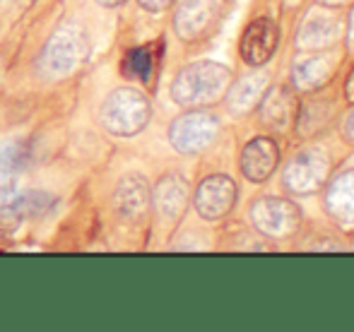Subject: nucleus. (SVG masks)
I'll return each instance as SVG.
<instances>
[{"instance_id":"obj_1","label":"nucleus","mask_w":354,"mask_h":332,"mask_svg":"<svg viewBox=\"0 0 354 332\" xmlns=\"http://www.w3.org/2000/svg\"><path fill=\"white\" fill-rule=\"evenodd\" d=\"M149 101L142 92L133 87H121L106 97L99 113V121L111 135L131 137L138 135L149 121Z\"/></svg>"},{"instance_id":"obj_2","label":"nucleus","mask_w":354,"mask_h":332,"mask_svg":"<svg viewBox=\"0 0 354 332\" xmlns=\"http://www.w3.org/2000/svg\"><path fill=\"white\" fill-rule=\"evenodd\" d=\"M229 80L227 68L217 66V63L203 61L196 66L186 68L178 72L176 82L171 87V97L181 106H203V104H212L219 94L224 92Z\"/></svg>"},{"instance_id":"obj_3","label":"nucleus","mask_w":354,"mask_h":332,"mask_svg":"<svg viewBox=\"0 0 354 332\" xmlns=\"http://www.w3.org/2000/svg\"><path fill=\"white\" fill-rule=\"evenodd\" d=\"M82 58V39L73 24L56 29L53 37L48 39L46 48L41 53V68L48 77H66L77 68Z\"/></svg>"},{"instance_id":"obj_4","label":"nucleus","mask_w":354,"mask_h":332,"mask_svg":"<svg viewBox=\"0 0 354 332\" xmlns=\"http://www.w3.org/2000/svg\"><path fill=\"white\" fill-rule=\"evenodd\" d=\"M217 118L210 113L193 111L186 116L176 118L169 128V140L183 155H196L203 152L205 147L212 145V140L217 137Z\"/></svg>"},{"instance_id":"obj_5","label":"nucleus","mask_w":354,"mask_h":332,"mask_svg":"<svg viewBox=\"0 0 354 332\" xmlns=\"http://www.w3.org/2000/svg\"><path fill=\"white\" fill-rule=\"evenodd\" d=\"M234 197H236V188H234V183L227 176H210L198 188L196 207L203 219L214 222L232 210Z\"/></svg>"},{"instance_id":"obj_6","label":"nucleus","mask_w":354,"mask_h":332,"mask_svg":"<svg viewBox=\"0 0 354 332\" xmlns=\"http://www.w3.org/2000/svg\"><path fill=\"white\" fill-rule=\"evenodd\" d=\"M277 32L270 19H256L241 39V56L248 66H263L275 51Z\"/></svg>"},{"instance_id":"obj_7","label":"nucleus","mask_w":354,"mask_h":332,"mask_svg":"<svg viewBox=\"0 0 354 332\" xmlns=\"http://www.w3.org/2000/svg\"><path fill=\"white\" fill-rule=\"evenodd\" d=\"M214 14V0H183L178 8L174 27L181 39H196L207 29Z\"/></svg>"},{"instance_id":"obj_8","label":"nucleus","mask_w":354,"mask_h":332,"mask_svg":"<svg viewBox=\"0 0 354 332\" xmlns=\"http://www.w3.org/2000/svg\"><path fill=\"white\" fill-rule=\"evenodd\" d=\"M277 162V147L268 137H258L243 150L241 155V171L251 181H266Z\"/></svg>"},{"instance_id":"obj_9","label":"nucleus","mask_w":354,"mask_h":332,"mask_svg":"<svg viewBox=\"0 0 354 332\" xmlns=\"http://www.w3.org/2000/svg\"><path fill=\"white\" fill-rule=\"evenodd\" d=\"M149 202V191L147 183L142 178L128 176L118 183L116 188V207L121 215L126 217H140L145 210H147Z\"/></svg>"},{"instance_id":"obj_10","label":"nucleus","mask_w":354,"mask_h":332,"mask_svg":"<svg viewBox=\"0 0 354 332\" xmlns=\"http://www.w3.org/2000/svg\"><path fill=\"white\" fill-rule=\"evenodd\" d=\"M188 186L178 176H167L157 186V207L162 215L178 217L186 207Z\"/></svg>"},{"instance_id":"obj_11","label":"nucleus","mask_w":354,"mask_h":332,"mask_svg":"<svg viewBox=\"0 0 354 332\" xmlns=\"http://www.w3.org/2000/svg\"><path fill=\"white\" fill-rule=\"evenodd\" d=\"M313 152H306V155H299L294 159V164L287 168V183L294 188V191H313L318 186V181H323V171L326 166H318V168H308V162H311Z\"/></svg>"},{"instance_id":"obj_12","label":"nucleus","mask_w":354,"mask_h":332,"mask_svg":"<svg viewBox=\"0 0 354 332\" xmlns=\"http://www.w3.org/2000/svg\"><path fill=\"white\" fill-rule=\"evenodd\" d=\"M152 68H154V56H152V48H136V51L128 53L126 58V70L131 72L133 77L142 82H149L152 77Z\"/></svg>"},{"instance_id":"obj_13","label":"nucleus","mask_w":354,"mask_h":332,"mask_svg":"<svg viewBox=\"0 0 354 332\" xmlns=\"http://www.w3.org/2000/svg\"><path fill=\"white\" fill-rule=\"evenodd\" d=\"M22 157H24V150L19 142H15V140L0 142V168H8L10 171V168L22 162Z\"/></svg>"},{"instance_id":"obj_14","label":"nucleus","mask_w":354,"mask_h":332,"mask_svg":"<svg viewBox=\"0 0 354 332\" xmlns=\"http://www.w3.org/2000/svg\"><path fill=\"white\" fill-rule=\"evenodd\" d=\"M15 178L12 173L8 171V168H0V207L10 205L15 197Z\"/></svg>"},{"instance_id":"obj_15","label":"nucleus","mask_w":354,"mask_h":332,"mask_svg":"<svg viewBox=\"0 0 354 332\" xmlns=\"http://www.w3.org/2000/svg\"><path fill=\"white\" fill-rule=\"evenodd\" d=\"M138 3H140L145 10H149V12H159V10L169 8L174 0H138Z\"/></svg>"},{"instance_id":"obj_16","label":"nucleus","mask_w":354,"mask_h":332,"mask_svg":"<svg viewBox=\"0 0 354 332\" xmlns=\"http://www.w3.org/2000/svg\"><path fill=\"white\" fill-rule=\"evenodd\" d=\"M99 5H106V8H113V5H121L126 3V0H97Z\"/></svg>"}]
</instances>
